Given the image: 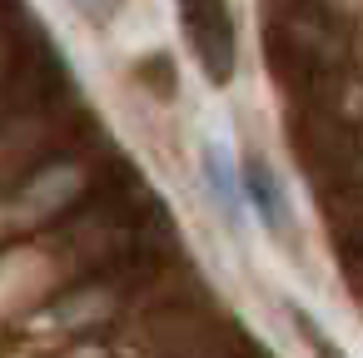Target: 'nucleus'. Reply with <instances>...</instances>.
Here are the masks:
<instances>
[{
	"label": "nucleus",
	"instance_id": "1",
	"mask_svg": "<svg viewBox=\"0 0 363 358\" xmlns=\"http://www.w3.org/2000/svg\"><path fill=\"white\" fill-rule=\"evenodd\" d=\"M184 30H189V45H194L199 65L209 70V80H214V85H229L234 55H239L229 11H224V6H184Z\"/></svg>",
	"mask_w": 363,
	"mask_h": 358
},
{
	"label": "nucleus",
	"instance_id": "3",
	"mask_svg": "<svg viewBox=\"0 0 363 358\" xmlns=\"http://www.w3.org/2000/svg\"><path fill=\"white\" fill-rule=\"evenodd\" d=\"M204 184H209L214 204H219L229 219H239V209H244V184H239V169L229 164V155H224L219 145L204 150Z\"/></svg>",
	"mask_w": 363,
	"mask_h": 358
},
{
	"label": "nucleus",
	"instance_id": "4",
	"mask_svg": "<svg viewBox=\"0 0 363 358\" xmlns=\"http://www.w3.org/2000/svg\"><path fill=\"white\" fill-rule=\"evenodd\" d=\"M294 323H298V333L313 343V358H343V353H338V343H333L328 333H318V328L308 323V313H303V308H294Z\"/></svg>",
	"mask_w": 363,
	"mask_h": 358
},
{
	"label": "nucleus",
	"instance_id": "2",
	"mask_svg": "<svg viewBox=\"0 0 363 358\" xmlns=\"http://www.w3.org/2000/svg\"><path fill=\"white\" fill-rule=\"evenodd\" d=\"M239 184H244V199L259 209V219H264L274 234H279V229H289V204H284V189H279V179H274V169H269L264 160H244Z\"/></svg>",
	"mask_w": 363,
	"mask_h": 358
}]
</instances>
